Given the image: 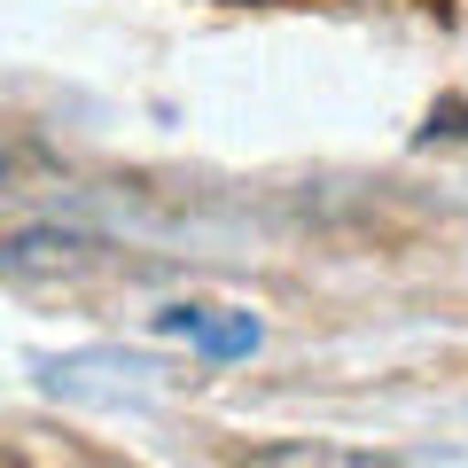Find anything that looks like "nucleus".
<instances>
[{"label":"nucleus","mask_w":468,"mask_h":468,"mask_svg":"<svg viewBox=\"0 0 468 468\" xmlns=\"http://www.w3.org/2000/svg\"><path fill=\"white\" fill-rule=\"evenodd\" d=\"M156 328L187 335L203 359H250V351L266 344L258 313H234V304H172V313H156Z\"/></svg>","instance_id":"nucleus-1"},{"label":"nucleus","mask_w":468,"mask_h":468,"mask_svg":"<svg viewBox=\"0 0 468 468\" xmlns=\"http://www.w3.org/2000/svg\"><path fill=\"white\" fill-rule=\"evenodd\" d=\"M234 468H399V461H383V452H351V445H304V437H289V445H250V452H234Z\"/></svg>","instance_id":"nucleus-2"},{"label":"nucleus","mask_w":468,"mask_h":468,"mask_svg":"<svg viewBox=\"0 0 468 468\" xmlns=\"http://www.w3.org/2000/svg\"><path fill=\"white\" fill-rule=\"evenodd\" d=\"M0 468H24V461H16V452H0Z\"/></svg>","instance_id":"nucleus-3"}]
</instances>
